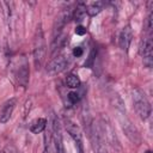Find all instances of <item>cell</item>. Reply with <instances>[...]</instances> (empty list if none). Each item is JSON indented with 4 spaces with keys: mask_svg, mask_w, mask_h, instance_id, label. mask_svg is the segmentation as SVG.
<instances>
[{
    "mask_svg": "<svg viewBox=\"0 0 153 153\" xmlns=\"http://www.w3.org/2000/svg\"><path fill=\"white\" fill-rule=\"evenodd\" d=\"M82 54H84V50H82L81 47H75V48L73 49V56H74V57H80Z\"/></svg>",
    "mask_w": 153,
    "mask_h": 153,
    "instance_id": "obj_20",
    "label": "cell"
},
{
    "mask_svg": "<svg viewBox=\"0 0 153 153\" xmlns=\"http://www.w3.org/2000/svg\"><path fill=\"white\" fill-rule=\"evenodd\" d=\"M75 33H76V35L82 36V35H85V33H86V29H85L84 26L79 25V26H76V27H75Z\"/></svg>",
    "mask_w": 153,
    "mask_h": 153,
    "instance_id": "obj_22",
    "label": "cell"
},
{
    "mask_svg": "<svg viewBox=\"0 0 153 153\" xmlns=\"http://www.w3.org/2000/svg\"><path fill=\"white\" fill-rule=\"evenodd\" d=\"M67 98H68V100H69L71 104H76L80 100V96H79L78 92H69L67 94Z\"/></svg>",
    "mask_w": 153,
    "mask_h": 153,
    "instance_id": "obj_19",
    "label": "cell"
},
{
    "mask_svg": "<svg viewBox=\"0 0 153 153\" xmlns=\"http://www.w3.org/2000/svg\"><path fill=\"white\" fill-rule=\"evenodd\" d=\"M153 42H152V38L148 36V37H145L141 43H140V48H139V51H140V55L142 56V61H143V65L147 67V68H151L152 65H153Z\"/></svg>",
    "mask_w": 153,
    "mask_h": 153,
    "instance_id": "obj_8",
    "label": "cell"
},
{
    "mask_svg": "<svg viewBox=\"0 0 153 153\" xmlns=\"http://www.w3.org/2000/svg\"><path fill=\"white\" fill-rule=\"evenodd\" d=\"M100 124H102V128H103V133H104L106 143H109L112 148L120 151V149H121V145H120V141H118V139H117V135H116L115 129H114V127L111 126V123H110L108 120L102 118V120H100Z\"/></svg>",
    "mask_w": 153,
    "mask_h": 153,
    "instance_id": "obj_9",
    "label": "cell"
},
{
    "mask_svg": "<svg viewBox=\"0 0 153 153\" xmlns=\"http://www.w3.org/2000/svg\"><path fill=\"white\" fill-rule=\"evenodd\" d=\"M65 127H66V130L68 131V134L71 135V137L73 139V141L75 142L78 153H84L82 134H81V130H80L79 126H78L75 122H73L72 120L66 118V120H65Z\"/></svg>",
    "mask_w": 153,
    "mask_h": 153,
    "instance_id": "obj_6",
    "label": "cell"
},
{
    "mask_svg": "<svg viewBox=\"0 0 153 153\" xmlns=\"http://www.w3.org/2000/svg\"><path fill=\"white\" fill-rule=\"evenodd\" d=\"M152 27H153V13L149 10V13H148V16L146 18V23H145V30H146V32H151L152 31Z\"/></svg>",
    "mask_w": 153,
    "mask_h": 153,
    "instance_id": "obj_18",
    "label": "cell"
},
{
    "mask_svg": "<svg viewBox=\"0 0 153 153\" xmlns=\"http://www.w3.org/2000/svg\"><path fill=\"white\" fill-rule=\"evenodd\" d=\"M131 102H133V108L135 112L141 120H147L151 116L152 114L151 103L141 88L135 87L131 91Z\"/></svg>",
    "mask_w": 153,
    "mask_h": 153,
    "instance_id": "obj_1",
    "label": "cell"
},
{
    "mask_svg": "<svg viewBox=\"0 0 153 153\" xmlns=\"http://www.w3.org/2000/svg\"><path fill=\"white\" fill-rule=\"evenodd\" d=\"M68 56L66 55H57L55 56L53 60H50L45 67V72L48 75L50 76H55L57 74H60L61 72H63L66 69V67L68 66Z\"/></svg>",
    "mask_w": 153,
    "mask_h": 153,
    "instance_id": "obj_7",
    "label": "cell"
},
{
    "mask_svg": "<svg viewBox=\"0 0 153 153\" xmlns=\"http://www.w3.org/2000/svg\"><path fill=\"white\" fill-rule=\"evenodd\" d=\"M117 111H118V120H120L122 130L124 131L126 136H127L133 143L140 145V142H141L140 133H139V130L136 129V127L130 122V120L126 116V110H124V108H123V109H118Z\"/></svg>",
    "mask_w": 153,
    "mask_h": 153,
    "instance_id": "obj_3",
    "label": "cell"
},
{
    "mask_svg": "<svg viewBox=\"0 0 153 153\" xmlns=\"http://www.w3.org/2000/svg\"><path fill=\"white\" fill-rule=\"evenodd\" d=\"M33 62L36 68L38 69L42 66V62L44 60V54H45V41H44V35L42 31L41 25L37 27V32L35 36L33 41Z\"/></svg>",
    "mask_w": 153,
    "mask_h": 153,
    "instance_id": "obj_4",
    "label": "cell"
},
{
    "mask_svg": "<svg viewBox=\"0 0 153 153\" xmlns=\"http://www.w3.org/2000/svg\"><path fill=\"white\" fill-rule=\"evenodd\" d=\"M86 13H87V12H86V5L82 4V2H79V4L76 5V7H75V10H74V12H73V14H72V17H73V19H74L75 22L80 23L81 20H84Z\"/></svg>",
    "mask_w": 153,
    "mask_h": 153,
    "instance_id": "obj_14",
    "label": "cell"
},
{
    "mask_svg": "<svg viewBox=\"0 0 153 153\" xmlns=\"http://www.w3.org/2000/svg\"><path fill=\"white\" fill-rule=\"evenodd\" d=\"M104 5L105 2L103 1H93L88 6H86V12L88 13V16H97L103 10Z\"/></svg>",
    "mask_w": 153,
    "mask_h": 153,
    "instance_id": "obj_15",
    "label": "cell"
},
{
    "mask_svg": "<svg viewBox=\"0 0 153 153\" xmlns=\"http://www.w3.org/2000/svg\"><path fill=\"white\" fill-rule=\"evenodd\" d=\"M50 140H51V133L45 131L44 134V148L43 153H50Z\"/></svg>",
    "mask_w": 153,
    "mask_h": 153,
    "instance_id": "obj_17",
    "label": "cell"
},
{
    "mask_svg": "<svg viewBox=\"0 0 153 153\" xmlns=\"http://www.w3.org/2000/svg\"><path fill=\"white\" fill-rule=\"evenodd\" d=\"M14 73H16V78H17L18 82L22 86L26 87L27 81H29V67H27V63L25 60L23 61V63H19V66L17 67Z\"/></svg>",
    "mask_w": 153,
    "mask_h": 153,
    "instance_id": "obj_12",
    "label": "cell"
},
{
    "mask_svg": "<svg viewBox=\"0 0 153 153\" xmlns=\"http://www.w3.org/2000/svg\"><path fill=\"white\" fill-rule=\"evenodd\" d=\"M146 153H152V151H147V152H146Z\"/></svg>",
    "mask_w": 153,
    "mask_h": 153,
    "instance_id": "obj_23",
    "label": "cell"
},
{
    "mask_svg": "<svg viewBox=\"0 0 153 153\" xmlns=\"http://www.w3.org/2000/svg\"><path fill=\"white\" fill-rule=\"evenodd\" d=\"M90 139L93 153H109L106 140L103 133L100 121H93L90 126Z\"/></svg>",
    "mask_w": 153,
    "mask_h": 153,
    "instance_id": "obj_2",
    "label": "cell"
},
{
    "mask_svg": "<svg viewBox=\"0 0 153 153\" xmlns=\"http://www.w3.org/2000/svg\"><path fill=\"white\" fill-rule=\"evenodd\" d=\"M131 39H133V29L128 24V25L122 27V30L118 35V45H120V48L122 50L127 51L130 43H131Z\"/></svg>",
    "mask_w": 153,
    "mask_h": 153,
    "instance_id": "obj_10",
    "label": "cell"
},
{
    "mask_svg": "<svg viewBox=\"0 0 153 153\" xmlns=\"http://www.w3.org/2000/svg\"><path fill=\"white\" fill-rule=\"evenodd\" d=\"M16 105H17L16 98H10L8 100H6L1 105V108H0V123H6L10 121Z\"/></svg>",
    "mask_w": 153,
    "mask_h": 153,
    "instance_id": "obj_11",
    "label": "cell"
},
{
    "mask_svg": "<svg viewBox=\"0 0 153 153\" xmlns=\"http://www.w3.org/2000/svg\"><path fill=\"white\" fill-rule=\"evenodd\" d=\"M51 126H50V133H51V139L55 146L56 153H65V146H63V140H62V131H61V126L57 116L51 112Z\"/></svg>",
    "mask_w": 153,
    "mask_h": 153,
    "instance_id": "obj_5",
    "label": "cell"
},
{
    "mask_svg": "<svg viewBox=\"0 0 153 153\" xmlns=\"http://www.w3.org/2000/svg\"><path fill=\"white\" fill-rule=\"evenodd\" d=\"M94 55H96V51L92 50L91 54H90V56H88V61L85 63V66H87V67H91V66H92V63H93V61H94Z\"/></svg>",
    "mask_w": 153,
    "mask_h": 153,
    "instance_id": "obj_21",
    "label": "cell"
},
{
    "mask_svg": "<svg viewBox=\"0 0 153 153\" xmlns=\"http://www.w3.org/2000/svg\"><path fill=\"white\" fill-rule=\"evenodd\" d=\"M45 127H47V120L39 117V118H36V120L31 123V126H30V131H31L32 134H39V133H42V131L45 130Z\"/></svg>",
    "mask_w": 153,
    "mask_h": 153,
    "instance_id": "obj_13",
    "label": "cell"
},
{
    "mask_svg": "<svg viewBox=\"0 0 153 153\" xmlns=\"http://www.w3.org/2000/svg\"><path fill=\"white\" fill-rule=\"evenodd\" d=\"M80 84H81V81H80L78 75H75V74H68L67 75V78H66L67 87H69V88H78L80 86Z\"/></svg>",
    "mask_w": 153,
    "mask_h": 153,
    "instance_id": "obj_16",
    "label": "cell"
}]
</instances>
